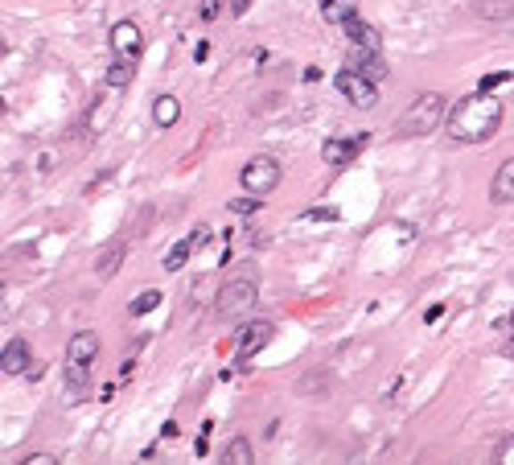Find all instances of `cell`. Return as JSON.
I'll return each mask as SVG.
<instances>
[{
    "label": "cell",
    "mask_w": 514,
    "mask_h": 465,
    "mask_svg": "<svg viewBox=\"0 0 514 465\" xmlns=\"http://www.w3.org/2000/svg\"><path fill=\"white\" fill-rule=\"evenodd\" d=\"M99 355V334L95 330H78L70 342H66V363H78V367H91Z\"/></svg>",
    "instance_id": "10"
},
{
    "label": "cell",
    "mask_w": 514,
    "mask_h": 465,
    "mask_svg": "<svg viewBox=\"0 0 514 465\" xmlns=\"http://www.w3.org/2000/svg\"><path fill=\"white\" fill-rule=\"evenodd\" d=\"M502 116H506L502 95H490V91L465 95L449 111V136L457 144H485L494 132L502 128Z\"/></svg>",
    "instance_id": "1"
},
{
    "label": "cell",
    "mask_w": 514,
    "mask_h": 465,
    "mask_svg": "<svg viewBox=\"0 0 514 465\" xmlns=\"http://www.w3.org/2000/svg\"><path fill=\"white\" fill-rule=\"evenodd\" d=\"M111 54L128 58V62H140V54H144V33H140L136 21H116L111 25Z\"/></svg>",
    "instance_id": "6"
},
{
    "label": "cell",
    "mask_w": 514,
    "mask_h": 465,
    "mask_svg": "<svg viewBox=\"0 0 514 465\" xmlns=\"http://www.w3.org/2000/svg\"><path fill=\"white\" fill-rule=\"evenodd\" d=\"M366 141H371V132H358V136H350V141H338V136H330V141L322 144V161L325 165H350L354 157L366 149Z\"/></svg>",
    "instance_id": "7"
},
{
    "label": "cell",
    "mask_w": 514,
    "mask_h": 465,
    "mask_svg": "<svg viewBox=\"0 0 514 465\" xmlns=\"http://www.w3.org/2000/svg\"><path fill=\"white\" fill-rule=\"evenodd\" d=\"M152 119H157V128H173V124L182 119V103H177V95H157L152 99Z\"/></svg>",
    "instance_id": "16"
},
{
    "label": "cell",
    "mask_w": 514,
    "mask_h": 465,
    "mask_svg": "<svg viewBox=\"0 0 514 465\" xmlns=\"http://www.w3.org/2000/svg\"><path fill=\"white\" fill-rule=\"evenodd\" d=\"M272 330H276L272 322H251V325H243V334H239V350H235L239 363L256 358L259 350L268 347V342H272Z\"/></svg>",
    "instance_id": "8"
},
{
    "label": "cell",
    "mask_w": 514,
    "mask_h": 465,
    "mask_svg": "<svg viewBox=\"0 0 514 465\" xmlns=\"http://www.w3.org/2000/svg\"><path fill=\"white\" fill-rule=\"evenodd\" d=\"M338 91H342L346 99H350L354 108H375L379 103V87H375V78H366V75H358L354 66H346V70H338Z\"/></svg>",
    "instance_id": "5"
},
{
    "label": "cell",
    "mask_w": 514,
    "mask_h": 465,
    "mask_svg": "<svg viewBox=\"0 0 514 465\" xmlns=\"http://www.w3.org/2000/svg\"><path fill=\"white\" fill-rule=\"evenodd\" d=\"M86 391H91V367L66 363V400L78 404V400H86Z\"/></svg>",
    "instance_id": "14"
},
{
    "label": "cell",
    "mask_w": 514,
    "mask_h": 465,
    "mask_svg": "<svg viewBox=\"0 0 514 465\" xmlns=\"http://www.w3.org/2000/svg\"><path fill=\"white\" fill-rule=\"evenodd\" d=\"M440 124H445V95L440 91H420L404 108V116H399V132L404 136H428Z\"/></svg>",
    "instance_id": "2"
},
{
    "label": "cell",
    "mask_w": 514,
    "mask_h": 465,
    "mask_svg": "<svg viewBox=\"0 0 514 465\" xmlns=\"http://www.w3.org/2000/svg\"><path fill=\"white\" fill-rule=\"evenodd\" d=\"M193 248H198V239L193 235H185V239H177L169 251H165V272H182L185 264H190V256H193Z\"/></svg>",
    "instance_id": "18"
},
{
    "label": "cell",
    "mask_w": 514,
    "mask_h": 465,
    "mask_svg": "<svg viewBox=\"0 0 514 465\" xmlns=\"http://www.w3.org/2000/svg\"><path fill=\"white\" fill-rule=\"evenodd\" d=\"M280 177H284V169H280L276 157H251V161L243 165V174H239V182H243L247 194L264 198V194H272V190L280 185Z\"/></svg>",
    "instance_id": "4"
},
{
    "label": "cell",
    "mask_w": 514,
    "mask_h": 465,
    "mask_svg": "<svg viewBox=\"0 0 514 465\" xmlns=\"http://www.w3.org/2000/svg\"><path fill=\"white\" fill-rule=\"evenodd\" d=\"M218 12H223V4H218V0H202V9H198V17H202V21H215Z\"/></svg>",
    "instance_id": "23"
},
{
    "label": "cell",
    "mask_w": 514,
    "mask_h": 465,
    "mask_svg": "<svg viewBox=\"0 0 514 465\" xmlns=\"http://www.w3.org/2000/svg\"><path fill=\"white\" fill-rule=\"evenodd\" d=\"M231 9H235V12H239V17H243V12H247V9H251V0H231Z\"/></svg>",
    "instance_id": "30"
},
{
    "label": "cell",
    "mask_w": 514,
    "mask_h": 465,
    "mask_svg": "<svg viewBox=\"0 0 514 465\" xmlns=\"http://www.w3.org/2000/svg\"><path fill=\"white\" fill-rule=\"evenodd\" d=\"M132 78H136V66H132L128 58H116V62L108 66V87L111 91H124Z\"/></svg>",
    "instance_id": "20"
},
{
    "label": "cell",
    "mask_w": 514,
    "mask_h": 465,
    "mask_svg": "<svg viewBox=\"0 0 514 465\" xmlns=\"http://www.w3.org/2000/svg\"><path fill=\"white\" fill-rule=\"evenodd\" d=\"M510 330H514V314H510Z\"/></svg>",
    "instance_id": "31"
},
{
    "label": "cell",
    "mask_w": 514,
    "mask_h": 465,
    "mask_svg": "<svg viewBox=\"0 0 514 465\" xmlns=\"http://www.w3.org/2000/svg\"><path fill=\"white\" fill-rule=\"evenodd\" d=\"M157 305H161V292H157V289L140 292L136 301H132V317H140V314H152V309H157Z\"/></svg>",
    "instance_id": "22"
},
{
    "label": "cell",
    "mask_w": 514,
    "mask_h": 465,
    "mask_svg": "<svg viewBox=\"0 0 514 465\" xmlns=\"http://www.w3.org/2000/svg\"><path fill=\"white\" fill-rule=\"evenodd\" d=\"M231 210H235V215H251V210H259V198L251 194L247 202H231Z\"/></svg>",
    "instance_id": "24"
},
{
    "label": "cell",
    "mask_w": 514,
    "mask_h": 465,
    "mask_svg": "<svg viewBox=\"0 0 514 465\" xmlns=\"http://www.w3.org/2000/svg\"><path fill=\"white\" fill-rule=\"evenodd\" d=\"M350 66H354V70H358V75L375 78V83H383V78H387V62H383V58H379V50H358V45H354Z\"/></svg>",
    "instance_id": "11"
},
{
    "label": "cell",
    "mask_w": 514,
    "mask_h": 465,
    "mask_svg": "<svg viewBox=\"0 0 514 465\" xmlns=\"http://www.w3.org/2000/svg\"><path fill=\"white\" fill-rule=\"evenodd\" d=\"M177 433H182V428H177V420H169V424H165V428H161V436H165V441H169V436H177Z\"/></svg>",
    "instance_id": "29"
},
{
    "label": "cell",
    "mask_w": 514,
    "mask_h": 465,
    "mask_svg": "<svg viewBox=\"0 0 514 465\" xmlns=\"http://www.w3.org/2000/svg\"><path fill=\"white\" fill-rule=\"evenodd\" d=\"M29 367H33L29 342H25V338H9L4 350H0V371H4V375H25Z\"/></svg>",
    "instance_id": "9"
},
{
    "label": "cell",
    "mask_w": 514,
    "mask_h": 465,
    "mask_svg": "<svg viewBox=\"0 0 514 465\" xmlns=\"http://www.w3.org/2000/svg\"><path fill=\"white\" fill-rule=\"evenodd\" d=\"M490 198L494 202H514V157L498 165V174L490 182Z\"/></svg>",
    "instance_id": "15"
},
{
    "label": "cell",
    "mask_w": 514,
    "mask_h": 465,
    "mask_svg": "<svg viewBox=\"0 0 514 465\" xmlns=\"http://www.w3.org/2000/svg\"><path fill=\"white\" fill-rule=\"evenodd\" d=\"M223 461L251 465V461H256V449H251V441H247V436H231V441H226V449H223Z\"/></svg>",
    "instance_id": "19"
},
{
    "label": "cell",
    "mask_w": 514,
    "mask_h": 465,
    "mask_svg": "<svg viewBox=\"0 0 514 465\" xmlns=\"http://www.w3.org/2000/svg\"><path fill=\"white\" fill-rule=\"evenodd\" d=\"M514 75H485L482 78V91H490V87H502V83H510Z\"/></svg>",
    "instance_id": "26"
},
{
    "label": "cell",
    "mask_w": 514,
    "mask_h": 465,
    "mask_svg": "<svg viewBox=\"0 0 514 465\" xmlns=\"http://www.w3.org/2000/svg\"><path fill=\"white\" fill-rule=\"evenodd\" d=\"M342 29H346V37H350V45H358V50H379V45H383V37H379L375 25L358 21V17H350Z\"/></svg>",
    "instance_id": "13"
},
{
    "label": "cell",
    "mask_w": 514,
    "mask_h": 465,
    "mask_svg": "<svg viewBox=\"0 0 514 465\" xmlns=\"http://www.w3.org/2000/svg\"><path fill=\"white\" fill-rule=\"evenodd\" d=\"M317 4L330 25H346L350 17H358V0H317Z\"/></svg>",
    "instance_id": "17"
},
{
    "label": "cell",
    "mask_w": 514,
    "mask_h": 465,
    "mask_svg": "<svg viewBox=\"0 0 514 465\" xmlns=\"http://www.w3.org/2000/svg\"><path fill=\"white\" fill-rule=\"evenodd\" d=\"M193 58H198V62H206V58H210V42H198V50H193Z\"/></svg>",
    "instance_id": "28"
},
{
    "label": "cell",
    "mask_w": 514,
    "mask_h": 465,
    "mask_svg": "<svg viewBox=\"0 0 514 465\" xmlns=\"http://www.w3.org/2000/svg\"><path fill=\"white\" fill-rule=\"evenodd\" d=\"M498 461H510L514 465V436H506V441L498 445Z\"/></svg>",
    "instance_id": "25"
},
{
    "label": "cell",
    "mask_w": 514,
    "mask_h": 465,
    "mask_svg": "<svg viewBox=\"0 0 514 465\" xmlns=\"http://www.w3.org/2000/svg\"><path fill=\"white\" fill-rule=\"evenodd\" d=\"M21 465H54V457H45V453H33V457H25Z\"/></svg>",
    "instance_id": "27"
},
{
    "label": "cell",
    "mask_w": 514,
    "mask_h": 465,
    "mask_svg": "<svg viewBox=\"0 0 514 465\" xmlns=\"http://www.w3.org/2000/svg\"><path fill=\"white\" fill-rule=\"evenodd\" d=\"M259 301V289L251 276H239V281H226L223 289H218L215 297V314L223 317V322H243L251 309H256Z\"/></svg>",
    "instance_id": "3"
},
{
    "label": "cell",
    "mask_w": 514,
    "mask_h": 465,
    "mask_svg": "<svg viewBox=\"0 0 514 465\" xmlns=\"http://www.w3.org/2000/svg\"><path fill=\"white\" fill-rule=\"evenodd\" d=\"M119 260H124V243H111V248L99 251L95 272H99V276H116V272H119Z\"/></svg>",
    "instance_id": "21"
},
{
    "label": "cell",
    "mask_w": 514,
    "mask_h": 465,
    "mask_svg": "<svg viewBox=\"0 0 514 465\" xmlns=\"http://www.w3.org/2000/svg\"><path fill=\"white\" fill-rule=\"evenodd\" d=\"M473 17L490 25H502L514 17V0H473Z\"/></svg>",
    "instance_id": "12"
}]
</instances>
